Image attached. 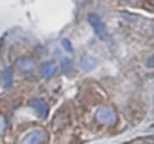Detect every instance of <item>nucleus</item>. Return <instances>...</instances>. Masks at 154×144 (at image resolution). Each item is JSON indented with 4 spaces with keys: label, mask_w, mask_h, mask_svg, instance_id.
I'll return each mask as SVG.
<instances>
[{
    "label": "nucleus",
    "mask_w": 154,
    "mask_h": 144,
    "mask_svg": "<svg viewBox=\"0 0 154 144\" xmlns=\"http://www.w3.org/2000/svg\"><path fill=\"white\" fill-rule=\"evenodd\" d=\"M38 71H40V76L43 77V79H48V77L54 76V73H56V65H54V62L46 61V62H43V64L40 65Z\"/></svg>",
    "instance_id": "4"
},
{
    "label": "nucleus",
    "mask_w": 154,
    "mask_h": 144,
    "mask_svg": "<svg viewBox=\"0 0 154 144\" xmlns=\"http://www.w3.org/2000/svg\"><path fill=\"white\" fill-rule=\"evenodd\" d=\"M62 47L65 48L68 53H72V45H71V42L68 41V39H62Z\"/></svg>",
    "instance_id": "9"
},
{
    "label": "nucleus",
    "mask_w": 154,
    "mask_h": 144,
    "mask_svg": "<svg viewBox=\"0 0 154 144\" xmlns=\"http://www.w3.org/2000/svg\"><path fill=\"white\" fill-rule=\"evenodd\" d=\"M146 67H149V68H154V54L148 57V61H146Z\"/></svg>",
    "instance_id": "10"
},
{
    "label": "nucleus",
    "mask_w": 154,
    "mask_h": 144,
    "mask_svg": "<svg viewBox=\"0 0 154 144\" xmlns=\"http://www.w3.org/2000/svg\"><path fill=\"white\" fill-rule=\"evenodd\" d=\"M16 64H17V68H19L23 74H31V73H32L34 64H32L31 59H28V57H19V59L16 61Z\"/></svg>",
    "instance_id": "3"
},
{
    "label": "nucleus",
    "mask_w": 154,
    "mask_h": 144,
    "mask_svg": "<svg viewBox=\"0 0 154 144\" xmlns=\"http://www.w3.org/2000/svg\"><path fill=\"white\" fill-rule=\"evenodd\" d=\"M43 133L38 132V130H34V132L28 133L26 139H25V144H42L43 142Z\"/></svg>",
    "instance_id": "6"
},
{
    "label": "nucleus",
    "mask_w": 154,
    "mask_h": 144,
    "mask_svg": "<svg viewBox=\"0 0 154 144\" xmlns=\"http://www.w3.org/2000/svg\"><path fill=\"white\" fill-rule=\"evenodd\" d=\"M2 81H3V87L5 88H11L12 87V68H5L2 73Z\"/></svg>",
    "instance_id": "7"
},
{
    "label": "nucleus",
    "mask_w": 154,
    "mask_h": 144,
    "mask_svg": "<svg viewBox=\"0 0 154 144\" xmlns=\"http://www.w3.org/2000/svg\"><path fill=\"white\" fill-rule=\"evenodd\" d=\"M0 81H2V77H0Z\"/></svg>",
    "instance_id": "12"
},
{
    "label": "nucleus",
    "mask_w": 154,
    "mask_h": 144,
    "mask_svg": "<svg viewBox=\"0 0 154 144\" xmlns=\"http://www.w3.org/2000/svg\"><path fill=\"white\" fill-rule=\"evenodd\" d=\"M60 67H62V71L63 73H69V70H71V61L69 59H62Z\"/></svg>",
    "instance_id": "8"
},
{
    "label": "nucleus",
    "mask_w": 154,
    "mask_h": 144,
    "mask_svg": "<svg viewBox=\"0 0 154 144\" xmlns=\"http://www.w3.org/2000/svg\"><path fill=\"white\" fill-rule=\"evenodd\" d=\"M88 23L91 25V28L94 30L96 36L100 39V41H103V42L109 41V33L105 27V22L102 20L97 14H88Z\"/></svg>",
    "instance_id": "1"
},
{
    "label": "nucleus",
    "mask_w": 154,
    "mask_h": 144,
    "mask_svg": "<svg viewBox=\"0 0 154 144\" xmlns=\"http://www.w3.org/2000/svg\"><path fill=\"white\" fill-rule=\"evenodd\" d=\"M97 118L100 123L103 124H112L116 121V116H114V112L106 109V107H100L99 112H97Z\"/></svg>",
    "instance_id": "2"
},
{
    "label": "nucleus",
    "mask_w": 154,
    "mask_h": 144,
    "mask_svg": "<svg viewBox=\"0 0 154 144\" xmlns=\"http://www.w3.org/2000/svg\"><path fill=\"white\" fill-rule=\"evenodd\" d=\"M31 107L35 110V113L40 116V118H46L48 116V107H46V104L40 99H34L31 101Z\"/></svg>",
    "instance_id": "5"
},
{
    "label": "nucleus",
    "mask_w": 154,
    "mask_h": 144,
    "mask_svg": "<svg viewBox=\"0 0 154 144\" xmlns=\"http://www.w3.org/2000/svg\"><path fill=\"white\" fill-rule=\"evenodd\" d=\"M152 33H154V27H152Z\"/></svg>",
    "instance_id": "11"
}]
</instances>
